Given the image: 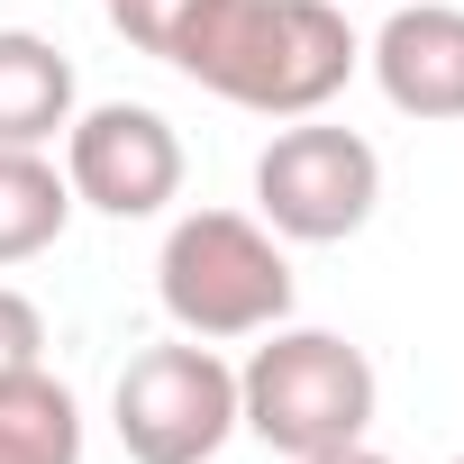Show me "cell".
Masks as SVG:
<instances>
[{
	"label": "cell",
	"instance_id": "1",
	"mask_svg": "<svg viewBox=\"0 0 464 464\" xmlns=\"http://www.w3.org/2000/svg\"><path fill=\"white\" fill-rule=\"evenodd\" d=\"M364 64V37L337 0H209L191 37L173 46V73L218 92L256 119H310L328 110Z\"/></svg>",
	"mask_w": 464,
	"mask_h": 464
},
{
	"label": "cell",
	"instance_id": "2",
	"mask_svg": "<svg viewBox=\"0 0 464 464\" xmlns=\"http://www.w3.org/2000/svg\"><path fill=\"white\" fill-rule=\"evenodd\" d=\"M292 256L265 218L246 209H182L164 227V256H155V301L173 319V337L200 346H237L292 319Z\"/></svg>",
	"mask_w": 464,
	"mask_h": 464
},
{
	"label": "cell",
	"instance_id": "3",
	"mask_svg": "<svg viewBox=\"0 0 464 464\" xmlns=\"http://www.w3.org/2000/svg\"><path fill=\"white\" fill-rule=\"evenodd\" d=\"M373 355L337 328H265V346L237 364V428L292 464L328 455V446H355L373 428Z\"/></svg>",
	"mask_w": 464,
	"mask_h": 464
},
{
	"label": "cell",
	"instance_id": "4",
	"mask_svg": "<svg viewBox=\"0 0 464 464\" xmlns=\"http://www.w3.org/2000/svg\"><path fill=\"white\" fill-rule=\"evenodd\" d=\"M110 428L128 464H209L237 437V364L200 337L137 346L110 382Z\"/></svg>",
	"mask_w": 464,
	"mask_h": 464
},
{
	"label": "cell",
	"instance_id": "5",
	"mask_svg": "<svg viewBox=\"0 0 464 464\" xmlns=\"http://www.w3.org/2000/svg\"><path fill=\"white\" fill-rule=\"evenodd\" d=\"M373 209H382V155H373V137L328 128L319 110L283 119L274 146L256 155V218L274 227L283 246H346Z\"/></svg>",
	"mask_w": 464,
	"mask_h": 464
},
{
	"label": "cell",
	"instance_id": "6",
	"mask_svg": "<svg viewBox=\"0 0 464 464\" xmlns=\"http://www.w3.org/2000/svg\"><path fill=\"white\" fill-rule=\"evenodd\" d=\"M64 182H73V209L164 218L182 200V137L146 101H92L64 128Z\"/></svg>",
	"mask_w": 464,
	"mask_h": 464
},
{
	"label": "cell",
	"instance_id": "7",
	"mask_svg": "<svg viewBox=\"0 0 464 464\" xmlns=\"http://www.w3.org/2000/svg\"><path fill=\"white\" fill-rule=\"evenodd\" d=\"M364 64L401 119H464V10L455 0H392V19L364 37Z\"/></svg>",
	"mask_w": 464,
	"mask_h": 464
},
{
	"label": "cell",
	"instance_id": "8",
	"mask_svg": "<svg viewBox=\"0 0 464 464\" xmlns=\"http://www.w3.org/2000/svg\"><path fill=\"white\" fill-rule=\"evenodd\" d=\"M82 110L73 55L37 28H0V146H64Z\"/></svg>",
	"mask_w": 464,
	"mask_h": 464
},
{
	"label": "cell",
	"instance_id": "9",
	"mask_svg": "<svg viewBox=\"0 0 464 464\" xmlns=\"http://www.w3.org/2000/svg\"><path fill=\"white\" fill-rule=\"evenodd\" d=\"M73 227V182L46 146H0V274L37 265Z\"/></svg>",
	"mask_w": 464,
	"mask_h": 464
},
{
	"label": "cell",
	"instance_id": "10",
	"mask_svg": "<svg viewBox=\"0 0 464 464\" xmlns=\"http://www.w3.org/2000/svg\"><path fill=\"white\" fill-rule=\"evenodd\" d=\"M0 464H82V401L46 364L0 382Z\"/></svg>",
	"mask_w": 464,
	"mask_h": 464
},
{
	"label": "cell",
	"instance_id": "11",
	"mask_svg": "<svg viewBox=\"0 0 464 464\" xmlns=\"http://www.w3.org/2000/svg\"><path fill=\"white\" fill-rule=\"evenodd\" d=\"M110 10V28L137 46V55H155V64H173V46L191 37V19L209 10V0H101Z\"/></svg>",
	"mask_w": 464,
	"mask_h": 464
},
{
	"label": "cell",
	"instance_id": "12",
	"mask_svg": "<svg viewBox=\"0 0 464 464\" xmlns=\"http://www.w3.org/2000/svg\"><path fill=\"white\" fill-rule=\"evenodd\" d=\"M37 364H46V310L19 283H0V382H19Z\"/></svg>",
	"mask_w": 464,
	"mask_h": 464
},
{
	"label": "cell",
	"instance_id": "13",
	"mask_svg": "<svg viewBox=\"0 0 464 464\" xmlns=\"http://www.w3.org/2000/svg\"><path fill=\"white\" fill-rule=\"evenodd\" d=\"M310 464H392V455H382V446H364V437H355V446H328V455H310Z\"/></svg>",
	"mask_w": 464,
	"mask_h": 464
},
{
	"label": "cell",
	"instance_id": "14",
	"mask_svg": "<svg viewBox=\"0 0 464 464\" xmlns=\"http://www.w3.org/2000/svg\"><path fill=\"white\" fill-rule=\"evenodd\" d=\"M455 464H464V455H455Z\"/></svg>",
	"mask_w": 464,
	"mask_h": 464
}]
</instances>
